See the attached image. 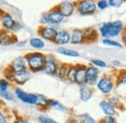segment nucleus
Instances as JSON below:
<instances>
[{
  "label": "nucleus",
  "instance_id": "nucleus-1",
  "mask_svg": "<svg viewBox=\"0 0 126 123\" xmlns=\"http://www.w3.org/2000/svg\"><path fill=\"white\" fill-rule=\"evenodd\" d=\"M124 23L121 20L107 21L103 22L98 28V35L102 37V39H111L113 37H117L121 35L124 30Z\"/></svg>",
  "mask_w": 126,
  "mask_h": 123
},
{
  "label": "nucleus",
  "instance_id": "nucleus-2",
  "mask_svg": "<svg viewBox=\"0 0 126 123\" xmlns=\"http://www.w3.org/2000/svg\"><path fill=\"white\" fill-rule=\"evenodd\" d=\"M24 57L26 60L27 70L31 74L43 72L46 62V54H44L43 52L34 51V52H27L24 55Z\"/></svg>",
  "mask_w": 126,
  "mask_h": 123
},
{
  "label": "nucleus",
  "instance_id": "nucleus-3",
  "mask_svg": "<svg viewBox=\"0 0 126 123\" xmlns=\"http://www.w3.org/2000/svg\"><path fill=\"white\" fill-rule=\"evenodd\" d=\"M0 27L3 30L15 34L17 31L21 30L22 25L15 18L13 14L5 11H0Z\"/></svg>",
  "mask_w": 126,
  "mask_h": 123
},
{
  "label": "nucleus",
  "instance_id": "nucleus-4",
  "mask_svg": "<svg viewBox=\"0 0 126 123\" xmlns=\"http://www.w3.org/2000/svg\"><path fill=\"white\" fill-rule=\"evenodd\" d=\"M31 73L26 69L19 72H10L5 69L4 71V77L8 79L11 83L16 84L17 87L24 85L30 78H31Z\"/></svg>",
  "mask_w": 126,
  "mask_h": 123
},
{
  "label": "nucleus",
  "instance_id": "nucleus-5",
  "mask_svg": "<svg viewBox=\"0 0 126 123\" xmlns=\"http://www.w3.org/2000/svg\"><path fill=\"white\" fill-rule=\"evenodd\" d=\"M95 86L98 91H100L103 95L109 96L115 88V78L108 74L103 75L99 77Z\"/></svg>",
  "mask_w": 126,
  "mask_h": 123
},
{
  "label": "nucleus",
  "instance_id": "nucleus-6",
  "mask_svg": "<svg viewBox=\"0 0 126 123\" xmlns=\"http://www.w3.org/2000/svg\"><path fill=\"white\" fill-rule=\"evenodd\" d=\"M14 94L16 99L20 101L23 104L30 105V106H36L37 105V93H29L24 91L22 88L16 86L14 88Z\"/></svg>",
  "mask_w": 126,
  "mask_h": 123
},
{
  "label": "nucleus",
  "instance_id": "nucleus-7",
  "mask_svg": "<svg viewBox=\"0 0 126 123\" xmlns=\"http://www.w3.org/2000/svg\"><path fill=\"white\" fill-rule=\"evenodd\" d=\"M76 10L80 15H92L97 11L96 2L91 0H81L76 2Z\"/></svg>",
  "mask_w": 126,
  "mask_h": 123
},
{
  "label": "nucleus",
  "instance_id": "nucleus-8",
  "mask_svg": "<svg viewBox=\"0 0 126 123\" xmlns=\"http://www.w3.org/2000/svg\"><path fill=\"white\" fill-rule=\"evenodd\" d=\"M47 22L48 25L53 26V27H57L59 24H61L65 17L63 15L60 13V11L58 10V8L55 6L53 8H51L49 11H47Z\"/></svg>",
  "mask_w": 126,
  "mask_h": 123
},
{
  "label": "nucleus",
  "instance_id": "nucleus-9",
  "mask_svg": "<svg viewBox=\"0 0 126 123\" xmlns=\"http://www.w3.org/2000/svg\"><path fill=\"white\" fill-rule=\"evenodd\" d=\"M59 63L53 54H46V62L43 69V73H45L47 76H55L56 71L58 69Z\"/></svg>",
  "mask_w": 126,
  "mask_h": 123
},
{
  "label": "nucleus",
  "instance_id": "nucleus-10",
  "mask_svg": "<svg viewBox=\"0 0 126 123\" xmlns=\"http://www.w3.org/2000/svg\"><path fill=\"white\" fill-rule=\"evenodd\" d=\"M27 69V65H26V60L24 55H18L16 56L11 63L7 66L6 70L10 71V72H19V71H23Z\"/></svg>",
  "mask_w": 126,
  "mask_h": 123
},
{
  "label": "nucleus",
  "instance_id": "nucleus-11",
  "mask_svg": "<svg viewBox=\"0 0 126 123\" xmlns=\"http://www.w3.org/2000/svg\"><path fill=\"white\" fill-rule=\"evenodd\" d=\"M57 30L58 29L56 27H53V26H50V25H45V26H40L39 27L38 34H39V37L41 39H43L44 41L52 42Z\"/></svg>",
  "mask_w": 126,
  "mask_h": 123
},
{
  "label": "nucleus",
  "instance_id": "nucleus-12",
  "mask_svg": "<svg viewBox=\"0 0 126 123\" xmlns=\"http://www.w3.org/2000/svg\"><path fill=\"white\" fill-rule=\"evenodd\" d=\"M56 7L58 8V10L60 11L64 17H70L76 11V2L65 0L60 2Z\"/></svg>",
  "mask_w": 126,
  "mask_h": 123
},
{
  "label": "nucleus",
  "instance_id": "nucleus-13",
  "mask_svg": "<svg viewBox=\"0 0 126 123\" xmlns=\"http://www.w3.org/2000/svg\"><path fill=\"white\" fill-rule=\"evenodd\" d=\"M115 89L117 93L126 97V70H121L115 77Z\"/></svg>",
  "mask_w": 126,
  "mask_h": 123
},
{
  "label": "nucleus",
  "instance_id": "nucleus-14",
  "mask_svg": "<svg viewBox=\"0 0 126 123\" xmlns=\"http://www.w3.org/2000/svg\"><path fill=\"white\" fill-rule=\"evenodd\" d=\"M86 84L93 86L96 84L97 80L100 77V69L96 68L92 65H88L86 66Z\"/></svg>",
  "mask_w": 126,
  "mask_h": 123
},
{
  "label": "nucleus",
  "instance_id": "nucleus-15",
  "mask_svg": "<svg viewBox=\"0 0 126 123\" xmlns=\"http://www.w3.org/2000/svg\"><path fill=\"white\" fill-rule=\"evenodd\" d=\"M17 41L18 40L14 33L0 29V46H10L12 45H16Z\"/></svg>",
  "mask_w": 126,
  "mask_h": 123
},
{
  "label": "nucleus",
  "instance_id": "nucleus-16",
  "mask_svg": "<svg viewBox=\"0 0 126 123\" xmlns=\"http://www.w3.org/2000/svg\"><path fill=\"white\" fill-rule=\"evenodd\" d=\"M52 42L59 46H64V45H68L70 43V32L66 29L57 30Z\"/></svg>",
  "mask_w": 126,
  "mask_h": 123
},
{
  "label": "nucleus",
  "instance_id": "nucleus-17",
  "mask_svg": "<svg viewBox=\"0 0 126 123\" xmlns=\"http://www.w3.org/2000/svg\"><path fill=\"white\" fill-rule=\"evenodd\" d=\"M86 66L83 64L76 65V74H75V83L79 86L86 84Z\"/></svg>",
  "mask_w": 126,
  "mask_h": 123
},
{
  "label": "nucleus",
  "instance_id": "nucleus-18",
  "mask_svg": "<svg viewBox=\"0 0 126 123\" xmlns=\"http://www.w3.org/2000/svg\"><path fill=\"white\" fill-rule=\"evenodd\" d=\"M70 43L72 45H81L85 43V38L82 29L75 28L70 32Z\"/></svg>",
  "mask_w": 126,
  "mask_h": 123
},
{
  "label": "nucleus",
  "instance_id": "nucleus-19",
  "mask_svg": "<svg viewBox=\"0 0 126 123\" xmlns=\"http://www.w3.org/2000/svg\"><path fill=\"white\" fill-rule=\"evenodd\" d=\"M99 107L101 108L102 112L105 114V116H113L117 114V109L115 107H113L110 103L108 102V100H102L99 103Z\"/></svg>",
  "mask_w": 126,
  "mask_h": 123
},
{
  "label": "nucleus",
  "instance_id": "nucleus-20",
  "mask_svg": "<svg viewBox=\"0 0 126 123\" xmlns=\"http://www.w3.org/2000/svg\"><path fill=\"white\" fill-rule=\"evenodd\" d=\"M93 96V88L88 84L79 86V99L82 102L89 101Z\"/></svg>",
  "mask_w": 126,
  "mask_h": 123
},
{
  "label": "nucleus",
  "instance_id": "nucleus-21",
  "mask_svg": "<svg viewBox=\"0 0 126 123\" xmlns=\"http://www.w3.org/2000/svg\"><path fill=\"white\" fill-rule=\"evenodd\" d=\"M56 52L63 55V56L71 57V58H78L80 55L78 50L73 49V48H69V47H66V46H58L56 48Z\"/></svg>",
  "mask_w": 126,
  "mask_h": 123
},
{
  "label": "nucleus",
  "instance_id": "nucleus-22",
  "mask_svg": "<svg viewBox=\"0 0 126 123\" xmlns=\"http://www.w3.org/2000/svg\"><path fill=\"white\" fill-rule=\"evenodd\" d=\"M27 44L29 45V46L31 48L37 50V51L42 50V49H44L46 47V42L43 39H41L40 37H31L28 40Z\"/></svg>",
  "mask_w": 126,
  "mask_h": 123
},
{
  "label": "nucleus",
  "instance_id": "nucleus-23",
  "mask_svg": "<svg viewBox=\"0 0 126 123\" xmlns=\"http://www.w3.org/2000/svg\"><path fill=\"white\" fill-rule=\"evenodd\" d=\"M83 34H84V38H85V42H94L98 38V32L93 27H86L84 29H82Z\"/></svg>",
  "mask_w": 126,
  "mask_h": 123
},
{
  "label": "nucleus",
  "instance_id": "nucleus-24",
  "mask_svg": "<svg viewBox=\"0 0 126 123\" xmlns=\"http://www.w3.org/2000/svg\"><path fill=\"white\" fill-rule=\"evenodd\" d=\"M69 64H66V63H60L58 65V69L56 71V74H55V77H57L58 79H61V80H65L66 77H67V73H68V70H69Z\"/></svg>",
  "mask_w": 126,
  "mask_h": 123
},
{
  "label": "nucleus",
  "instance_id": "nucleus-25",
  "mask_svg": "<svg viewBox=\"0 0 126 123\" xmlns=\"http://www.w3.org/2000/svg\"><path fill=\"white\" fill-rule=\"evenodd\" d=\"M48 103H49V98L46 97L43 94H38L37 93V107L40 108H48Z\"/></svg>",
  "mask_w": 126,
  "mask_h": 123
},
{
  "label": "nucleus",
  "instance_id": "nucleus-26",
  "mask_svg": "<svg viewBox=\"0 0 126 123\" xmlns=\"http://www.w3.org/2000/svg\"><path fill=\"white\" fill-rule=\"evenodd\" d=\"M48 108H53L55 110H58V111H66L67 108L61 104L59 101L55 100V99H49V103H48Z\"/></svg>",
  "mask_w": 126,
  "mask_h": 123
},
{
  "label": "nucleus",
  "instance_id": "nucleus-27",
  "mask_svg": "<svg viewBox=\"0 0 126 123\" xmlns=\"http://www.w3.org/2000/svg\"><path fill=\"white\" fill-rule=\"evenodd\" d=\"M78 118L79 123H99L94 117H92L88 113H80L78 115Z\"/></svg>",
  "mask_w": 126,
  "mask_h": 123
},
{
  "label": "nucleus",
  "instance_id": "nucleus-28",
  "mask_svg": "<svg viewBox=\"0 0 126 123\" xmlns=\"http://www.w3.org/2000/svg\"><path fill=\"white\" fill-rule=\"evenodd\" d=\"M102 44L104 46H110V47H117V48H121L123 46L121 43H119L118 41L112 40V39H102Z\"/></svg>",
  "mask_w": 126,
  "mask_h": 123
},
{
  "label": "nucleus",
  "instance_id": "nucleus-29",
  "mask_svg": "<svg viewBox=\"0 0 126 123\" xmlns=\"http://www.w3.org/2000/svg\"><path fill=\"white\" fill-rule=\"evenodd\" d=\"M108 102L110 103L113 107L118 108L121 105V101H120V97L117 94H110L108 96Z\"/></svg>",
  "mask_w": 126,
  "mask_h": 123
},
{
  "label": "nucleus",
  "instance_id": "nucleus-30",
  "mask_svg": "<svg viewBox=\"0 0 126 123\" xmlns=\"http://www.w3.org/2000/svg\"><path fill=\"white\" fill-rule=\"evenodd\" d=\"M75 74H76V65H70L67 73L66 80L70 83H75Z\"/></svg>",
  "mask_w": 126,
  "mask_h": 123
},
{
  "label": "nucleus",
  "instance_id": "nucleus-31",
  "mask_svg": "<svg viewBox=\"0 0 126 123\" xmlns=\"http://www.w3.org/2000/svg\"><path fill=\"white\" fill-rule=\"evenodd\" d=\"M90 65L94 66V67L98 68V69H104V68L108 67L107 62L102 60V59H99V58H92V59H90Z\"/></svg>",
  "mask_w": 126,
  "mask_h": 123
},
{
  "label": "nucleus",
  "instance_id": "nucleus-32",
  "mask_svg": "<svg viewBox=\"0 0 126 123\" xmlns=\"http://www.w3.org/2000/svg\"><path fill=\"white\" fill-rule=\"evenodd\" d=\"M0 98L2 100H4V101H8V102H14L16 100L15 94L11 90H8V91H5V92H1Z\"/></svg>",
  "mask_w": 126,
  "mask_h": 123
},
{
  "label": "nucleus",
  "instance_id": "nucleus-33",
  "mask_svg": "<svg viewBox=\"0 0 126 123\" xmlns=\"http://www.w3.org/2000/svg\"><path fill=\"white\" fill-rule=\"evenodd\" d=\"M11 85H12V83L8 79H6L5 77L0 78V91L1 92H5V91L10 90Z\"/></svg>",
  "mask_w": 126,
  "mask_h": 123
},
{
  "label": "nucleus",
  "instance_id": "nucleus-34",
  "mask_svg": "<svg viewBox=\"0 0 126 123\" xmlns=\"http://www.w3.org/2000/svg\"><path fill=\"white\" fill-rule=\"evenodd\" d=\"M96 7H97V10H100V11H104L106 9L109 8V3H108V0H99L96 2Z\"/></svg>",
  "mask_w": 126,
  "mask_h": 123
},
{
  "label": "nucleus",
  "instance_id": "nucleus-35",
  "mask_svg": "<svg viewBox=\"0 0 126 123\" xmlns=\"http://www.w3.org/2000/svg\"><path fill=\"white\" fill-rule=\"evenodd\" d=\"M38 122L39 123H59V122H57L56 120H54V119H52V118H50V117H47L46 115H43V114H41V115L38 116Z\"/></svg>",
  "mask_w": 126,
  "mask_h": 123
},
{
  "label": "nucleus",
  "instance_id": "nucleus-36",
  "mask_svg": "<svg viewBox=\"0 0 126 123\" xmlns=\"http://www.w3.org/2000/svg\"><path fill=\"white\" fill-rule=\"evenodd\" d=\"M108 3H109V7H112V8H120L124 1L122 0H108Z\"/></svg>",
  "mask_w": 126,
  "mask_h": 123
},
{
  "label": "nucleus",
  "instance_id": "nucleus-37",
  "mask_svg": "<svg viewBox=\"0 0 126 123\" xmlns=\"http://www.w3.org/2000/svg\"><path fill=\"white\" fill-rule=\"evenodd\" d=\"M99 123H117V120L113 116H104Z\"/></svg>",
  "mask_w": 126,
  "mask_h": 123
},
{
  "label": "nucleus",
  "instance_id": "nucleus-38",
  "mask_svg": "<svg viewBox=\"0 0 126 123\" xmlns=\"http://www.w3.org/2000/svg\"><path fill=\"white\" fill-rule=\"evenodd\" d=\"M0 123H9V117L5 111L0 108Z\"/></svg>",
  "mask_w": 126,
  "mask_h": 123
},
{
  "label": "nucleus",
  "instance_id": "nucleus-39",
  "mask_svg": "<svg viewBox=\"0 0 126 123\" xmlns=\"http://www.w3.org/2000/svg\"><path fill=\"white\" fill-rule=\"evenodd\" d=\"M39 21H40V24H41V26L48 25L47 14H46V13H44V14H42V15H41V16H40V19H39Z\"/></svg>",
  "mask_w": 126,
  "mask_h": 123
},
{
  "label": "nucleus",
  "instance_id": "nucleus-40",
  "mask_svg": "<svg viewBox=\"0 0 126 123\" xmlns=\"http://www.w3.org/2000/svg\"><path fill=\"white\" fill-rule=\"evenodd\" d=\"M12 123H29V121L22 116H16Z\"/></svg>",
  "mask_w": 126,
  "mask_h": 123
},
{
  "label": "nucleus",
  "instance_id": "nucleus-41",
  "mask_svg": "<svg viewBox=\"0 0 126 123\" xmlns=\"http://www.w3.org/2000/svg\"><path fill=\"white\" fill-rule=\"evenodd\" d=\"M26 45H27V42L25 40H19L16 43V46L17 47H24Z\"/></svg>",
  "mask_w": 126,
  "mask_h": 123
},
{
  "label": "nucleus",
  "instance_id": "nucleus-42",
  "mask_svg": "<svg viewBox=\"0 0 126 123\" xmlns=\"http://www.w3.org/2000/svg\"><path fill=\"white\" fill-rule=\"evenodd\" d=\"M111 65H112V67H114V68H119V67L121 66V62L119 61V60L114 59V60L111 61Z\"/></svg>",
  "mask_w": 126,
  "mask_h": 123
},
{
  "label": "nucleus",
  "instance_id": "nucleus-43",
  "mask_svg": "<svg viewBox=\"0 0 126 123\" xmlns=\"http://www.w3.org/2000/svg\"><path fill=\"white\" fill-rule=\"evenodd\" d=\"M121 40H122V42H123V44L126 45V30L124 29L123 32L121 33Z\"/></svg>",
  "mask_w": 126,
  "mask_h": 123
},
{
  "label": "nucleus",
  "instance_id": "nucleus-44",
  "mask_svg": "<svg viewBox=\"0 0 126 123\" xmlns=\"http://www.w3.org/2000/svg\"><path fill=\"white\" fill-rule=\"evenodd\" d=\"M1 4H2V2H1V1H0V6H1Z\"/></svg>",
  "mask_w": 126,
  "mask_h": 123
},
{
  "label": "nucleus",
  "instance_id": "nucleus-45",
  "mask_svg": "<svg viewBox=\"0 0 126 123\" xmlns=\"http://www.w3.org/2000/svg\"><path fill=\"white\" fill-rule=\"evenodd\" d=\"M124 29H125V30H126V25H125V26H124Z\"/></svg>",
  "mask_w": 126,
  "mask_h": 123
},
{
  "label": "nucleus",
  "instance_id": "nucleus-46",
  "mask_svg": "<svg viewBox=\"0 0 126 123\" xmlns=\"http://www.w3.org/2000/svg\"><path fill=\"white\" fill-rule=\"evenodd\" d=\"M124 110H125V111H126V108H124Z\"/></svg>",
  "mask_w": 126,
  "mask_h": 123
},
{
  "label": "nucleus",
  "instance_id": "nucleus-47",
  "mask_svg": "<svg viewBox=\"0 0 126 123\" xmlns=\"http://www.w3.org/2000/svg\"><path fill=\"white\" fill-rule=\"evenodd\" d=\"M0 94H1V91H0Z\"/></svg>",
  "mask_w": 126,
  "mask_h": 123
}]
</instances>
